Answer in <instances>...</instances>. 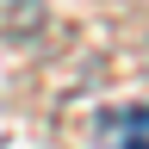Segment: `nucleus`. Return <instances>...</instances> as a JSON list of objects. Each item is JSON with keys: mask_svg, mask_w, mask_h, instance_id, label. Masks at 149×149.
<instances>
[{"mask_svg": "<svg viewBox=\"0 0 149 149\" xmlns=\"http://www.w3.org/2000/svg\"><path fill=\"white\" fill-rule=\"evenodd\" d=\"M118 149H149V106H137V112L118 124Z\"/></svg>", "mask_w": 149, "mask_h": 149, "instance_id": "1", "label": "nucleus"}]
</instances>
